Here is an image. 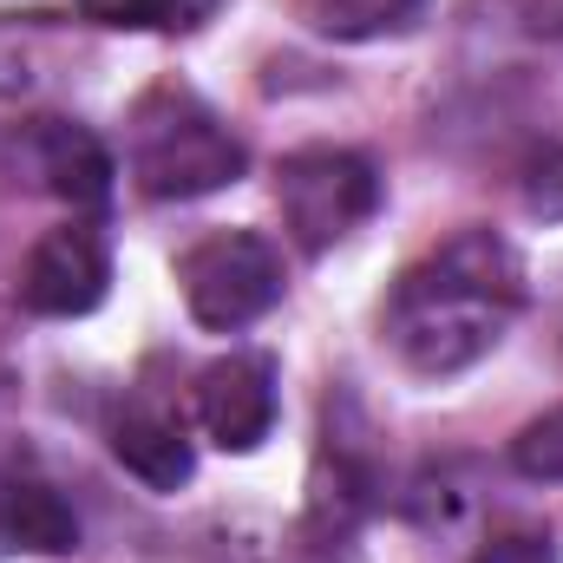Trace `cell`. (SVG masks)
Instances as JSON below:
<instances>
[{
  "mask_svg": "<svg viewBox=\"0 0 563 563\" xmlns=\"http://www.w3.org/2000/svg\"><path fill=\"white\" fill-rule=\"evenodd\" d=\"M525 308V263L498 230H459L394 282L380 308V341L420 380L478 367Z\"/></svg>",
  "mask_w": 563,
  "mask_h": 563,
  "instance_id": "1",
  "label": "cell"
},
{
  "mask_svg": "<svg viewBox=\"0 0 563 563\" xmlns=\"http://www.w3.org/2000/svg\"><path fill=\"white\" fill-rule=\"evenodd\" d=\"M125 170H132V184L144 197L190 203V197L230 190L250 170V151H243V139L223 125V112L203 92H190L184 79H164L132 106Z\"/></svg>",
  "mask_w": 563,
  "mask_h": 563,
  "instance_id": "2",
  "label": "cell"
},
{
  "mask_svg": "<svg viewBox=\"0 0 563 563\" xmlns=\"http://www.w3.org/2000/svg\"><path fill=\"white\" fill-rule=\"evenodd\" d=\"M276 203L295 250L328 256L380 210V170H374V157H361L347 144H308V151L282 157Z\"/></svg>",
  "mask_w": 563,
  "mask_h": 563,
  "instance_id": "3",
  "label": "cell"
},
{
  "mask_svg": "<svg viewBox=\"0 0 563 563\" xmlns=\"http://www.w3.org/2000/svg\"><path fill=\"white\" fill-rule=\"evenodd\" d=\"M177 288L197 328L236 334L282 301V250L263 230H210L177 256Z\"/></svg>",
  "mask_w": 563,
  "mask_h": 563,
  "instance_id": "4",
  "label": "cell"
},
{
  "mask_svg": "<svg viewBox=\"0 0 563 563\" xmlns=\"http://www.w3.org/2000/svg\"><path fill=\"white\" fill-rule=\"evenodd\" d=\"M112 288V250L92 223H59L46 230L33 250H26V269H20V301L46 321H73V314H92Z\"/></svg>",
  "mask_w": 563,
  "mask_h": 563,
  "instance_id": "5",
  "label": "cell"
},
{
  "mask_svg": "<svg viewBox=\"0 0 563 563\" xmlns=\"http://www.w3.org/2000/svg\"><path fill=\"white\" fill-rule=\"evenodd\" d=\"M197 426L223 452H256L276 432V361L269 354H223L197 374Z\"/></svg>",
  "mask_w": 563,
  "mask_h": 563,
  "instance_id": "6",
  "label": "cell"
},
{
  "mask_svg": "<svg viewBox=\"0 0 563 563\" xmlns=\"http://www.w3.org/2000/svg\"><path fill=\"white\" fill-rule=\"evenodd\" d=\"M33 157H40V177H46V190H53L59 203H73V210H99V203L112 197L119 164H112L106 139L86 132L79 119H46V125L33 132Z\"/></svg>",
  "mask_w": 563,
  "mask_h": 563,
  "instance_id": "7",
  "label": "cell"
},
{
  "mask_svg": "<svg viewBox=\"0 0 563 563\" xmlns=\"http://www.w3.org/2000/svg\"><path fill=\"white\" fill-rule=\"evenodd\" d=\"M112 459L139 485H151V492H177L197 472V452H190L184 426L170 420V413H157V407H125L112 420Z\"/></svg>",
  "mask_w": 563,
  "mask_h": 563,
  "instance_id": "8",
  "label": "cell"
},
{
  "mask_svg": "<svg viewBox=\"0 0 563 563\" xmlns=\"http://www.w3.org/2000/svg\"><path fill=\"white\" fill-rule=\"evenodd\" d=\"M0 544L33 558H66L79 551V511L46 478H0Z\"/></svg>",
  "mask_w": 563,
  "mask_h": 563,
  "instance_id": "9",
  "label": "cell"
},
{
  "mask_svg": "<svg viewBox=\"0 0 563 563\" xmlns=\"http://www.w3.org/2000/svg\"><path fill=\"white\" fill-rule=\"evenodd\" d=\"M426 13V0H295V20L321 40L361 46V40H394L413 33Z\"/></svg>",
  "mask_w": 563,
  "mask_h": 563,
  "instance_id": "10",
  "label": "cell"
},
{
  "mask_svg": "<svg viewBox=\"0 0 563 563\" xmlns=\"http://www.w3.org/2000/svg\"><path fill=\"white\" fill-rule=\"evenodd\" d=\"M99 26H144V33H190L217 13V0H79Z\"/></svg>",
  "mask_w": 563,
  "mask_h": 563,
  "instance_id": "11",
  "label": "cell"
},
{
  "mask_svg": "<svg viewBox=\"0 0 563 563\" xmlns=\"http://www.w3.org/2000/svg\"><path fill=\"white\" fill-rule=\"evenodd\" d=\"M40 86H46V59H40V46L20 40V33H0V125L20 119V112L40 99Z\"/></svg>",
  "mask_w": 563,
  "mask_h": 563,
  "instance_id": "12",
  "label": "cell"
},
{
  "mask_svg": "<svg viewBox=\"0 0 563 563\" xmlns=\"http://www.w3.org/2000/svg\"><path fill=\"white\" fill-rule=\"evenodd\" d=\"M511 465H518L525 478H538V485H563V407L538 413L531 426H518Z\"/></svg>",
  "mask_w": 563,
  "mask_h": 563,
  "instance_id": "13",
  "label": "cell"
},
{
  "mask_svg": "<svg viewBox=\"0 0 563 563\" xmlns=\"http://www.w3.org/2000/svg\"><path fill=\"white\" fill-rule=\"evenodd\" d=\"M525 210H531L538 223H563V144L538 151V157L525 164Z\"/></svg>",
  "mask_w": 563,
  "mask_h": 563,
  "instance_id": "14",
  "label": "cell"
},
{
  "mask_svg": "<svg viewBox=\"0 0 563 563\" xmlns=\"http://www.w3.org/2000/svg\"><path fill=\"white\" fill-rule=\"evenodd\" d=\"M472 563H558V544L544 531H498V538L478 544Z\"/></svg>",
  "mask_w": 563,
  "mask_h": 563,
  "instance_id": "15",
  "label": "cell"
}]
</instances>
